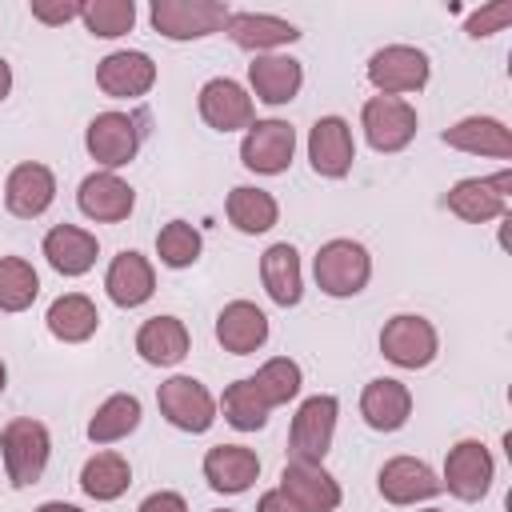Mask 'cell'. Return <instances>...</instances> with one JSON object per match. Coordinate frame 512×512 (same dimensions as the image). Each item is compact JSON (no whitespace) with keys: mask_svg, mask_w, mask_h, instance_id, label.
Segmentation results:
<instances>
[{"mask_svg":"<svg viewBox=\"0 0 512 512\" xmlns=\"http://www.w3.org/2000/svg\"><path fill=\"white\" fill-rule=\"evenodd\" d=\"M228 4L220 0H156L152 28L168 40H200L228 24Z\"/></svg>","mask_w":512,"mask_h":512,"instance_id":"obj_1","label":"cell"},{"mask_svg":"<svg viewBox=\"0 0 512 512\" xmlns=\"http://www.w3.org/2000/svg\"><path fill=\"white\" fill-rule=\"evenodd\" d=\"M0 456H4V468H8V480L16 488L24 484H36L44 464H48V428L40 420H12L4 432H0Z\"/></svg>","mask_w":512,"mask_h":512,"instance_id":"obj_2","label":"cell"},{"mask_svg":"<svg viewBox=\"0 0 512 512\" xmlns=\"http://www.w3.org/2000/svg\"><path fill=\"white\" fill-rule=\"evenodd\" d=\"M372 276V260L356 240H328L316 252V284L328 296H356Z\"/></svg>","mask_w":512,"mask_h":512,"instance_id":"obj_3","label":"cell"},{"mask_svg":"<svg viewBox=\"0 0 512 512\" xmlns=\"http://www.w3.org/2000/svg\"><path fill=\"white\" fill-rule=\"evenodd\" d=\"M332 432H336V396H308L292 416V432H288L292 460L320 464L332 448Z\"/></svg>","mask_w":512,"mask_h":512,"instance_id":"obj_4","label":"cell"},{"mask_svg":"<svg viewBox=\"0 0 512 512\" xmlns=\"http://www.w3.org/2000/svg\"><path fill=\"white\" fill-rule=\"evenodd\" d=\"M156 404L164 412L168 424H176L180 432H208L216 420V400L208 396V388L192 376H172L160 384Z\"/></svg>","mask_w":512,"mask_h":512,"instance_id":"obj_5","label":"cell"},{"mask_svg":"<svg viewBox=\"0 0 512 512\" xmlns=\"http://www.w3.org/2000/svg\"><path fill=\"white\" fill-rule=\"evenodd\" d=\"M360 124L376 152H400L416 136V108L400 96H372L360 112Z\"/></svg>","mask_w":512,"mask_h":512,"instance_id":"obj_6","label":"cell"},{"mask_svg":"<svg viewBox=\"0 0 512 512\" xmlns=\"http://www.w3.org/2000/svg\"><path fill=\"white\" fill-rule=\"evenodd\" d=\"M292 152H296V132L288 120H252L240 144L244 168L264 172V176L284 172L292 164Z\"/></svg>","mask_w":512,"mask_h":512,"instance_id":"obj_7","label":"cell"},{"mask_svg":"<svg viewBox=\"0 0 512 512\" xmlns=\"http://www.w3.org/2000/svg\"><path fill=\"white\" fill-rule=\"evenodd\" d=\"M368 80L384 96L416 92V88L428 84V56L420 48H412V44H388L368 60Z\"/></svg>","mask_w":512,"mask_h":512,"instance_id":"obj_8","label":"cell"},{"mask_svg":"<svg viewBox=\"0 0 512 512\" xmlns=\"http://www.w3.org/2000/svg\"><path fill=\"white\" fill-rule=\"evenodd\" d=\"M380 352L400 368H424L436 356V328L424 316H392L380 332Z\"/></svg>","mask_w":512,"mask_h":512,"instance_id":"obj_9","label":"cell"},{"mask_svg":"<svg viewBox=\"0 0 512 512\" xmlns=\"http://www.w3.org/2000/svg\"><path fill=\"white\" fill-rule=\"evenodd\" d=\"M456 500H480L492 488V456L480 440H460L448 448L444 460V480H440Z\"/></svg>","mask_w":512,"mask_h":512,"instance_id":"obj_10","label":"cell"},{"mask_svg":"<svg viewBox=\"0 0 512 512\" xmlns=\"http://www.w3.org/2000/svg\"><path fill=\"white\" fill-rule=\"evenodd\" d=\"M508 184H512V176H508V172L488 176V180H480V176L460 180V184L444 196V208H448V212H456V216H460V220H468V224L496 220V216H504V208H508Z\"/></svg>","mask_w":512,"mask_h":512,"instance_id":"obj_11","label":"cell"},{"mask_svg":"<svg viewBox=\"0 0 512 512\" xmlns=\"http://www.w3.org/2000/svg\"><path fill=\"white\" fill-rule=\"evenodd\" d=\"M308 160L320 176L340 180L348 176L352 160H356V144H352V128L340 116H320L308 132Z\"/></svg>","mask_w":512,"mask_h":512,"instance_id":"obj_12","label":"cell"},{"mask_svg":"<svg viewBox=\"0 0 512 512\" xmlns=\"http://www.w3.org/2000/svg\"><path fill=\"white\" fill-rule=\"evenodd\" d=\"M376 484H380V496L388 504H416V500H428V496H436L444 488L436 480V472L416 456H392L380 468Z\"/></svg>","mask_w":512,"mask_h":512,"instance_id":"obj_13","label":"cell"},{"mask_svg":"<svg viewBox=\"0 0 512 512\" xmlns=\"http://www.w3.org/2000/svg\"><path fill=\"white\" fill-rule=\"evenodd\" d=\"M200 116L208 128L216 132H236V128H248L252 124V96L228 80V76H216L200 88Z\"/></svg>","mask_w":512,"mask_h":512,"instance_id":"obj_14","label":"cell"},{"mask_svg":"<svg viewBox=\"0 0 512 512\" xmlns=\"http://www.w3.org/2000/svg\"><path fill=\"white\" fill-rule=\"evenodd\" d=\"M84 144L92 152L96 164L104 168H120L136 156V120L124 116V112H100L88 132H84Z\"/></svg>","mask_w":512,"mask_h":512,"instance_id":"obj_15","label":"cell"},{"mask_svg":"<svg viewBox=\"0 0 512 512\" xmlns=\"http://www.w3.org/2000/svg\"><path fill=\"white\" fill-rule=\"evenodd\" d=\"M76 204L88 220L116 224V220H128V212L136 204V192L116 172H92V176H84V184L76 192Z\"/></svg>","mask_w":512,"mask_h":512,"instance_id":"obj_16","label":"cell"},{"mask_svg":"<svg viewBox=\"0 0 512 512\" xmlns=\"http://www.w3.org/2000/svg\"><path fill=\"white\" fill-rule=\"evenodd\" d=\"M280 492H288L304 512H332L340 508V484L308 460H288L280 472Z\"/></svg>","mask_w":512,"mask_h":512,"instance_id":"obj_17","label":"cell"},{"mask_svg":"<svg viewBox=\"0 0 512 512\" xmlns=\"http://www.w3.org/2000/svg\"><path fill=\"white\" fill-rule=\"evenodd\" d=\"M96 84L116 100H132V96H144L156 84V64L144 52H112V56L100 60Z\"/></svg>","mask_w":512,"mask_h":512,"instance_id":"obj_18","label":"cell"},{"mask_svg":"<svg viewBox=\"0 0 512 512\" xmlns=\"http://www.w3.org/2000/svg\"><path fill=\"white\" fill-rule=\"evenodd\" d=\"M360 416L376 432H396L412 416V392L392 376L368 380L364 392H360Z\"/></svg>","mask_w":512,"mask_h":512,"instance_id":"obj_19","label":"cell"},{"mask_svg":"<svg viewBox=\"0 0 512 512\" xmlns=\"http://www.w3.org/2000/svg\"><path fill=\"white\" fill-rule=\"evenodd\" d=\"M56 196V176L44 168V164H16L8 172V184H4V204L12 216L20 220H32L40 216Z\"/></svg>","mask_w":512,"mask_h":512,"instance_id":"obj_20","label":"cell"},{"mask_svg":"<svg viewBox=\"0 0 512 512\" xmlns=\"http://www.w3.org/2000/svg\"><path fill=\"white\" fill-rule=\"evenodd\" d=\"M216 340H220L224 352L248 356L268 340V316L248 300H232L216 316Z\"/></svg>","mask_w":512,"mask_h":512,"instance_id":"obj_21","label":"cell"},{"mask_svg":"<svg viewBox=\"0 0 512 512\" xmlns=\"http://www.w3.org/2000/svg\"><path fill=\"white\" fill-rule=\"evenodd\" d=\"M204 476L216 492H244L260 476V456L244 444H216L204 456Z\"/></svg>","mask_w":512,"mask_h":512,"instance_id":"obj_22","label":"cell"},{"mask_svg":"<svg viewBox=\"0 0 512 512\" xmlns=\"http://www.w3.org/2000/svg\"><path fill=\"white\" fill-rule=\"evenodd\" d=\"M248 80H252L256 100H264V104H288L300 92V84H304V68L292 56H256L248 64Z\"/></svg>","mask_w":512,"mask_h":512,"instance_id":"obj_23","label":"cell"},{"mask_svg":"<svg viewBox=\"0 0 512 512\" xmlns=\"http://www.w3.org/2000/svg\"><path fill=\"white\" fill-rule=\"evenodd\" d=\"M44 256L60 276H84L96 264V236L76 224H56L44 236Z\"/></svg>","mask_w":512,"mask_h":512,"instance_id":"obj_24","label":"cell"},{"mask_svg":"<svg viewBox=\"0 0 512 512\" xmlns=\"http://www.w3.org/2000/svg\"><path fill=\"white\" fill-rule=\"evenodd\" d=\"M104 288H108L112 304H120V308H136V304H144V300L152 296V288H156L152 264H148L140 252H120V256L108 264Z\"/></svg>","mask_w":512,"mask_h":512,"instance_id":"obj_25","label":"cell"},{"mask_svg":"<svg viewBox=\"0 0 512 512\" xmlns=\"http://www.w3.org/2000/svg\"><path fill=\"white\" fill-rule=\"evenodd\" d=\"M136 352L148 364H160V368L180 364L188 356V328H184V320H176V316H152V320H144L140 332H136Z\"/></svg>","mask_w":512,"mask_h":512,"instance_id":"obj_26","label":"cell"},{"mask_svg":"<svg viewBox=\"0 0 512 512\" xmlns=\"http://www.w3.org/2000/svg\"><path fill=\"white\" fill-rule=\"evenodd\" d=\"M440 140L460 152H480V156H500V160L512 156V132L492 116H468V120L452 124Z\"/></svg>","mask_w":512,"mask_h":512,"instance_id":"obj_27","label":"cell"},{"mask_svg":"<svg viewBox=\"0 0 512 512\" xmlns=\"http://www.w3.org/2000/svg\"><path fill=\"white\" fill-rule=\"evenodd\" d=\"M224 28H228L236 48H252V52L280 48V44H292L300 36L296 24H288L280 16H264V12H232Z\"/></svg>","mask_w":512,"mask_h":512,"instance_id":"obj_28","label":"cell"},{"mask_svg":"<svg viewBox=\"0 0 512 512\" xmlns=\"http://www.w3.org/2000/svg\"><path fill=\"white\" fill-rule=\"evenodd\" d=\"M96 324H100V312H96V304H92L88 296H80V292L56 296L52 308H48V332H52L56 340H64V344L88 340V336L96 332Z\"/></svg>","mask_w":512,"mask_h":512,"instance_id":"obj_29","label":"cell"},{"mask_svg":"<svg viewBox=\"0 0 512 512\" xmlns=\"http://www.w3.org/2000/svg\"><path fill=\"white\" fill-rule=\"evenodd\" d=\"M260 276H264V288H268V296L276 300V304H296L300 300V256H296V248L292 244H272L268 252H264V260H260Z\"/></svg>","mask_w":512,"mask_h":512,"instance_id":"obj_30","label":"cell"},{"mask_svg":"<svg viewBox=\"0 0 512 512\" xmlns=\"http://www.w3.org/2000/svg\"><path fill=\"white\" fill-rule=\"evenodd\" d=\"M132 484V468L124 456L116 452H96L84 468H80V488L92 496V500H116L124 496Z\"/></svg>","mask_w":512,"mask_h":512,"instance_id":"obj_31","label":"cell"},{"mask_svg":"<svg viewBox=\"0 0 512 512\" xmlns=\"http://www.w3.org/2000/svg\"><path fill=\"white\" fill-rule=\"evenodd\" d=\"M276 216H280V208H276L272 192L248 188V184H240V188L228 192V220H232L240 232H248V236L268 232V228L276 224Z\"/></svg>","mask_w":512,"mask_h":512,"instance_id":"obj_32","label":"cell"},{"mask_svg":"<svg viewBox=\"0 0 512 512\" xmlns=\"http://www.w3.org/2000/svg\"><path fill=\"white\" fill-rule=\"evenodd\" d=\"M136 424H140V400L128 396V392H116L88 420V440L92 444H112V440H124Z\"/></svg>","mask_w":512,"mask_h":512,"instance_id":"obj_33","label":"cell"},{"mask_svg":"<svg viewBox=\"0 0 512 512\" xmlns=\"http://www.w3.org/2000/svg\"><path fill=\"white\" fill-rule=\"evenodd\" d=\"M40 292V276L20 256H0V312H24Z\"/></svg>","mask_w":512,"mask_h":512,"instance_id":"obj_34","label":"cell"},{"mask_svg":"<svg viewBox=\"0 0 512 512\" xmlns=\"http://www.w3.org/2000/svg\"><path fill=\"white\" fill-rule=\"evenodd\" d=\"M252 380V388L260 392V400L268 404V408H276V404H288L296 392H300V364L296 360H288V356H276V360H268L256 376H248Z\"/></svg>","mask_w":512,"mask_h":512,"instance_id":"obj_35","label":"cell"},{"mask_svg":"<svg viewBox=\"0 0 512 512\" xmlns=\"http://www.w3.org/2000/svg\"><path fill=\"white\" fill-rule=\"evenodd\" d=\"M224 420H228L232 428H240V432H256V428H264V420H268V404L260 400V392L252 388V380H236V384H228V392H224Z\"/></svg>","mask_w":512,"mask_h":512,"instance_id":"obj_36","label":"cell"},{"mask_svg":"<svg viewBox=\"0 0 512 512\" xmlns=\"http://www.w3.org/2000/svg\"><path fill=\"white\" fill-rule=\"evenodd\" d=\"M80 16H84L92 36L112 40V36H124L136 24V4L132 0H92V4L80 8Z\"/></svg>","mask_w":512,"mask_h":512,"instance_id":"obj_37","label":"cell"},{"mask_svg":"<svg viewBox=\"0 0 512 512\" xmlns=\"http://www.w3.org/2000/svg\"><path fill=\"white\" fill-rule=\"evenodd\" d=\"M156 252L168 268H188L200 256V232L188 220H172L156 232Z\"/></svg>","mask_w":512,"mask_h":512,"instance_id":"obj_38","label":"cell"},{"mask_svg":"<svg viewBox=\"0 0 512 512\" xmlns=\"http://www.w3.org/2000/svg\"><path fill=\"white\" fill-rule=\"evenodd\" d=\"M508 20H512V4H508V0H496V4L476 8L464 28H468V36H492V32H500Z\"/></svg>","mask_w":512,"mask_h":512,"instance_id":"obj_39","label":"cell"},{"mask_svg":"<svg viewBox=\"0 0 512 512\" xmlns=\"http://www.w3.org/2000/svg\"><path fill=\"white\" fill-rule=\"evenodd\" d=\"M80 8L84 4H40V0H32V16L44 20V24H64V20L80 16Z\"/></svg>","mask_w":512,"mask_h":512,"instance_id":"obj_40","label":"cell"},{"mask_svg":"<svg viewBox=\"0 0 512 512\" xmlns=\"http://www.w3.org/2000/svg\"><path fill=\"white\" fill-rule=\"evenodd\" d=\"M136 512H188V504H184L180 492H152V496L140 500Z\"/></svg>","mask_w":512,"mask_h":512,"instance_id":"obj_41","label":"cell"},{"mask_svg":"<svg viewBox=\"0 0 512 512\" xmlns=\"http://www.w3.org/2000/svg\"><path fill=\"white\" fill-rule=\"evenodd\" d=\"M256 512H304L288 492H280V488H272V492H264L260 496V504H256Z\"/></svg>","mask_w":512,"mask_h":512,"instance_id":"obj_42","label":"cell"},{"mask_svg":"<svg viewBox=\"0 0 512 512\" xmlns=\"http://www.w3.org/2000/svg\"><path fill=\"white\" fill-rule=\"evenodd\" d=\"M36 512H80L76 504H64V500H48V504H40Z\"/></svg>","mask_w":512,"mask_h":512,"instance_id":"obj_43","label":"cell"},{"mask_svg":"<svg viewBox=\"0 0 512 512\" xmlns=\"http://www.w3.org/2000/svg\"><path fill=\"white\" fill-rule=\"evenodd\" d=\"M8 88H12V68H8V60H0V100L8 96Z\"/></svg>","mask_w":512,"mask_h":512,"instance_id":"obj_44","label":"cell"},{"mask_svg":"<svg viewBox=\"0 0 512 512\" xmlns=\"http://www.w3.org/2000/svg\"><path fill=\"white\" fill-rule=\"evenodd\" d=\"M4 380H8V368H4V360H0V392H4Z\"/></svg>","mask_w":512,"mask_h":512,"instance_id":"obj_45","label":"cell"},{"mask_svg":"<svg viewBox=\"0 0 512 512\" xmlns=\"http://www.w3.org/2000/svg\"><path fill=\"white\" fill-rule=\"evenodd\" d=\"M424 512H440V508H424Z\"/></svg>","mask_w":512,"mask_h":512,"instance_id":"obj_46","label":"cell"},{"mask_svg":"<svg viewBox=\"0 0 512 512\" xmlns=\"http://www.w3.org/2000/svg\"><path fill=\"white\" fill-rule=\"evenodd\" d=\"M220 512H228V508H220Z\"/></svg>","mask_w":512,"mask_h":512,"instance_id":"obj_47","label":"cell"}]
</instances>
